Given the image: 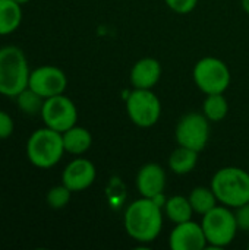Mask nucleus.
<instances>
[{
	"label": "nucleus",
	"mask_w": 249,
	"mask_h": 250,
	"mask_svg": "<svg viewBox=\"0 0 249 250\" xmlns=\"http://www.w3.org/2000/svg\"><path fill=\"white\" fill-rule=\"evenodd\" d=\"M123 224L135 242L153 243L163 229V209L154 199L141 196L126 208Z\"/></svg>",
	"instance_id": "f257e3e1"
},
{
	"label": "nucleus",
	"mask_w": 249,
	"mask_h": 250,
	"mask_svg": "<svg viewBox=\"0 0 249 250\" xmlns=\"http://www.w3.org/2000/svg\"><path fill=\"white\" fill-rule=\"evenodd\" d=\"M29 66L25 53L16 45L0 48V94L15 98L28 86Z\"/></svg>",
	"instance_id": "f03ea898"
},
{
	"label": "nucleus",
	"mask_w": 249,
	"mask_h": 250,
	"mask_svg": "<svg viewBox=\"0 0 249 250\" xmlns=\"http://www.w3.org/2000/svg\"><path fill=\"white\" fill-rule=\"evenodd\" d=\"M222 205L238 208L249 202V173L239 167L217 170L210 186Z\"/></svg>",
	"instance_id": "7ed1b4c3"
},
{
	"label": "nucleus",
	"mask_w": 249,
	"mask_h": 250,
	"mask_svg": "<svg viewBox=\"0 0 249 250\" xmlns=\"http://www.w3.org/2000/svg\"><path fill=\"white\" fill-rule=\"evenodd\" d=\"M26 158L37 168H51L63 157L65 146L62 133L47 126L37 129L26 141Z\"/></svg>",
	"instance_id": "20e7f679"
},
{
	"label": "nucleus",
	"mask_w": 249,
	"mask_h": 250,
	"mask_svg": "<svg viewBox=\"0 0 249 250\" xmlns=\"http://www.w3.org/2000/svg\"><path fill=\"white\" fill-rule=\"evenodd\" d=\"M201 227L204 230L208 249H223L229 246L238 233L235 212L226 205H216L203 215Z\"/></svg>",
	"instance_id": "39448f33"
},
{
	"label": "nucleus",
	"mask_w": 249,
	"mask_h": 250,
	"mask_svg": "<svg viewBox=\"0 0 249 250\" xmlns=\"http://www.w3.org/2000/svg\"><path fill=\"white\" fill-rule=\"evenodd\" d=\"M194 82L205 95L225 94L230 85V70L217 57H204L194 66Z\"/></svg>",
	"instance_id": "423d86ee"
},
{
	"label": "nucleus",
	"mask_w": 249,
	"mask_h": 250,
	"mask_svg": "<svg viewBox=\"0 0 249 250\" xmlns=\"http://www.w3.org/2000/svg\"><path fill=\"white\" fill-rule=\"evenodd\" d=\"M126 113L134 125L138 127L154 126L161 116V103L153 89H136L126 98Z\"/></svg>",
	"instance_id": "0eeeda50"
},
{
	"label": "nucleus",
	"mask_w": 249,
	"mask_h": 250,
	"mask_svg": "<svg viewBox=\"0 0 249 250\" xmlns=\"http://www.w3.org/2000/svg\"><path fill=\"white\" fill-rule=\"evenodd\" d=\"M210 120L203 113H188L176 125L175 138L178 145L201 152L210 139Z\"/></svg>",
	"instance_id": "6e6552de"
},
{
	"label": "nucleus",
	"mask_w": 249,
	"mask_h": 250,
	"mask_svg": "<svg viewBox=\"0 0 249 250\" xmlns=\"http://www.w3.org/2000/svg\"><path fill=\"white\" fill-rule=\"evenodd\" d=\"M40 116L44 122V126L60 133L66 132L78 122L76 105L65 94L45 98Z\"/></svg>",
	"instance_id": "1a4fd4ad"
},
{
	"label": "nucleus",
	"mask_w": 249,
	"mask_h": 250,
	"mask_svg": "<svg viewBox=\"0 0 249 250\" xmlns=\"http://www.w3.org/2000/svg\"><path fill=\"white\" fill-rule=\"evenodd\" d=\"M66 86H68L66 73L57 66L44 64L31 70L29 73L28 88L40 94L44 100L63 94Z\"/></svg>",
	"instance_id": "9d476101"
},
{
	"label": "nucleus",
	"mask_w": 249,
	"mask_h": 250,
	"mask_svg": "<svg viewBox=\"0 0 249 250\" xmlns=\"http://www.w3.org/2000/svg\"><path fill=\"white\" fill-rule=\"evenodd\" d=\"M169 246L172 250H203L208 243L201 224L189 220L176 224L169 236Z\"/></svg>",
	"instance_id": "9b49d317"
},
{
	"label": "nucleus",
	"mask_w": 249,
	"mask_h": 250,
	"mask_svg": "<svg viewBox=\"0 0 249 250\" xmlns=\"http://www.w3.org/2000/svg\"><path fill=\"white\" fill-rule=\"evenodd\" d=\"M97 176L95 166L87 158L72 160L62 173V183L72 192H82L88 189Z\"/></svg>",
	"instance_id": "f8f14e48"
},
{
	"label": "nucleus",
	"mask_w": 249,
	"mask_h": 250,
	"mask_svg": "<svg viewBox=\"0 0 249 250\" xmlns=\"http://www.w3.org/2000/svg\"><path fill=\"white\" fill-rule=\"evenodd\" d=\"M136 189L141 196L154 199L166 189V171L160 164L148 163L136 174Z\"/></svg>",
	"instance_id": "ddd939ff"
},
{
	"label": "nucleus",
	"mask_w": 249,
	"mask_h": 250,
	"mask_svg": "<svg viewBox=\"0 0 249 250\" xmlns=\"http://www.w3.org/2000/svg\"><path fill=\"white\" fill-rule=\"evenodd\" d=\"M161 76V64L153 57L139 59L131 69V83L136 89H153Z\"/></svg>",
	"instance_id": "4468645a"
},
{
	"label": "nucleus",
	"mask_w": 249,
	"mask_h": 250,
	"mask_svg": "<svg viewBox=\"0 0 249 250\" xmlns=\"http://www.w3.org/2000/svg\"><path fill=\"white\" fill-rule=\"evenodd\" d=\"M65 151L72 155H82L85 154L92 144V136L90 130L81 126H72L66 132L62 133Z\"/></svg>",
	"instance_id": "2eb2a0df"
},
{
	"label": "nucleus",
	"mask_w": 249,
	"mask_h": 250,
	"mask_svg": "<svg viewBox=\"0 0 249 250\" xmlns=\"http://www.w3.org/2000/svg\"><path fill=\"white\" fill-rule=\"evenodd\" d=\"M198 151L179 145L169 157V168L179 176L191 173L198 163Z\"/></svg>",
	"instance_id": "dca6fc26"
},
{
	"label": "nucleus",
	"mask_w": 249,
	"mask_h": 250,
	"mask_svg": "<svg viewBox=\"0 0 249 250\" xmlns=\"http://www.w3.org/2000/svg\"><path fill=\"white\" fill-rule=\"evenodd\" d=\"M22 22V7L13 0H0V35H10Z\"/></svg>",
	"instance_id": "f3484780"
},
{
	"label": "nucleus",
	"mask_w": 249,
	"mask_h": 250,
	"mask_svg": "<svg viewBox=\"0 0 249 250\" xmlns=\"http://www.w3.org/2000/svg\"><path fill=\"white\" fill-rule=\"evenodd\" d=\"M164 212H166V217L172 223L181 224V223L192 220L194 209H192L191 202H189L188 198H185V196H172L164 204Z\"/></svg>",
	"instance_id": "a211bd4d"
},
{
	"label": "nucleus",
	"mask_w": 249,
	"mask_h": 250,
	"mask_svg": "<svg viewBox=\"0 0 249 250\" xmlns=\"http://www.w3.org/2000/svg\"><path fill=\"white\" fill-rule=\"evenodd\" d=\"M188 199L191 202L194 214H198V215L207 214L219 202L214 192H213V189L211 188H204V186H198V188L192 189Z\"/></svg>",
	"instance_id": "6ab92c4d"
},
{
	"label": "nucleus",
	"mask_w": 249,
	"mask_h": 250,
	"mask_svg": "<svg viewBox=\"0 0 249 250\" xmlns=\"http://www.w3.org/2000/svg\"><path fill=\"white\" fill-rule=\"evenodd\" d=\"M229 113V104L223 94H210L204 100L203 114L213 123L222 122Z\"/></svg>",
	"instance_id": "aec40b11"
},
{
	"label": "nucleus",
	"mask_w": 249,
	"mask_h": 250,
	"mask_svg": "<svg viewBox=\"0 0 249 250\" xmlns=\"http://www.w3.org/2000/svg\"><path fill=\"white\" fill-rule=\"evenodd\" d=\"M16 104L19 107V110L25 114L34 116V114H40L43 104H44V98L37 94L35 91H32L31 88H25L23 91H21L16 97Z\"/></svg>",
	"instance_id": "412c9836"
},
{
	"label": "nucleus",
	"mask_w": 249,
	"mask_h": 250,
	"mask_svg": "<svg viewBox=\"0 0 249 250\" xmlns=\"http://www.w3.org/2000/svg\"><path fill=\"white\" fill-rule=\"evenodd\" d=\"M70 196H72V190L62 183L59 186L51 188L47 192V198L45 199H47V204H48L50 208H53V209H62V208H65L69 204Z\"/></svg>",
	"instance_id": "4be33fe9"
},
{
	"label": "nucleus",
	"mask_w": 249,
	"mask_h": 250,
	"mask_svg": "<svg viewBox=\"0 0 249 250\" xmlns=\"http://www.w3.org/2000/svg\"><path fill=\"white\" fill-rule=\"evenodd\" d=\"M164 1L173 12L181 15L192 12L198 4V0H164Z\"/></svg>",
	"instance_id": "5701e85b"
},
{
	"label": "nucleus",
	"mask_w": 249,
	"mask_h": 250,
	"mask_svg": "<svg viewBox=\"0 0 249 250\" xmlns=\"http://www.w3.org/2000/svg\"><path fill=\"white\" fill-rule=\"evenodd\" d=\"M235 218L238 224V230L249 231V202L235 208Z\"/></svg>",
	"instance_id": "b1692460"
},
{
	"label": "nucleus",
	"mask_w": 249,
	"mask_h": 250,
	"mask_svg": "<svg viewBox=\"0 0 249 250\" xmlns=\"http://www.w3.org/2000/svg\"><path fill=\"white\" fill-rule=\"evenodd\" d=\"M15 129L13 120L10 117V114H7L6 111L0 110V139H7L12 136Z\"/></svg>",
	"instance_id": "393cba45"
},
{
	"label": "nucleus",
	"mask_w": 249,
	"mask_h": 250,
	"mask_svg": "<svg viewBox=\"0 0 249 250\" xmlns=\"http://www.w3.org/2000/svg\"><path fill=\"white\" fill-rule=\"evenodd\" d=\"M242 7H244V10L249 15V0H242Z\"/></svg>",
	"instance_id": "a878e982"
},
{
	"label": "nucleus",
	"mask_w": 249,
	"mask_h": 250,
	"mask_svg": "<svg viewBox=\"0 0 249 250\" xmlns=\"http://www.w3.org/2000/svg\"><path fill=\"white\" fill-rule=\"evenodd\" d=\"M13 1H16V3H19V4L22 6V4H25V3H28L29 0H13Z\"/></svg>",
	"instance_id": "bb28decb"
},
{
	"label": "nucleus",
	"mask_w": 249,
	"mask_h": 250,
	"mask_svg": "<svg viewBox=\"0 0 249 250\" xmlns=\"http://www.w3.org/2000/svg\"><path fill=\"white\" fill-rule=\"evenodd\" d=\"M248 249H249V243H248Z\"/></svg>",
	"instance_id": "cd10ccee"
}]
</instances>
